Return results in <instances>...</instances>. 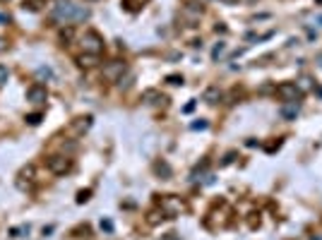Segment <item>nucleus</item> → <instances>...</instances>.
Instances as JSON below:
<instances>
[{
	"mask_svg": "<svg viewBox=\"0 0 322 240\" xmlns=\"http://www.w3.org/2000/svg\"><path fill=\"white\" fill-rule=\"evenodd\" d=\"M75 2L72 0H53V5H51V17L60 22V24H65V22H72V17H75Z\"/></svg>",
	"mask_w": 322,
	"mask_h": 240,
	"instance_id": "obj_1",
	"label": "nucleus"
},
{
	"mask_svg": "<svg viewBox=\"0 0 322 240\" xmlns=\"http://www.w3.org/2000/svg\"><path fill=\"white\" fill-rule=\"evenodd\" d=\"M80 46H82V51H85L87 56H101V51H104V39H101V34H99V31L89 29V31L82 34Z\"/></svg>",
	"mask_w": 322,
	"mask_h": 240,
	"instance_id": "obj_2",
	"label": "nucleus"
},
{
	"mask_svg": "<svg viewBox=\"0 0 322 240\" xmlns=\"http://www.w3.org/2000/svg\"><path fill=\"white\" fill-rule=\"evenodd\" d=\"M46 166H48L51 173H56V176H65V173L72 171V159H70V156H63V154H53V156H48Z\"/></svg>",
	"mask_w": 322,
	"mask_h": 240,
	"instance_id": "obj_3",
	"label": "nucleus"
},
{
	"mask_svg": "<svg viewBox=\"0 0 322 240\" xmlns=\"http://www.w3.org/2000/svg\"><path fill=\"white\" fill-rule=\"evenodd\" d=\"M159 209L164 211V216H169V219H173V216H180L183 211H185V204H183V200L180 197H173V195H166L164 200H161V207Z\"/></svg>",
	"mask_w": 322,
	"mask_h": 240,
	"instance_id": "obj_4",
	"label": "nucleus"
},
{
	"mask_svg": "<svg viewBox=\"0 0 322 240\" xmlns=\"http://www.w3.org/2000/svg\"><path fill=\"white\" fill-rule=\"evenodd\" d=\"M277 96H279L284 103L296 101V99H301V87L293 84V82H281V84L277 87Z\"/></svg>",
	"mask_w": 322,
	"mask_h": 240,
	"instance_id": "obj_5",
	"label": "nucleus"
},
{
	"mask_svg": "<svg viewBox=\"0 0 322 240\" xmlns=\"http://www.w3.org/2000/svg\"><path fill=\"white\" fill-rule=\"evenodd\" d=\"M46 96H48V91H46V87H41V84H31L29 89H27V101L29 103H43Z\"/></svg>",
	"mask_w": 322,
	"mask_h": 240,
	"instance_id": "obj_6",
	"label": "nucleus"
},
{
	"mask_svg": "<svg viewBox=\"0 0 322 240\" xmlns=\"http://www.w3.org/2000/svg\"><path fill=\"white\" fill-rule=\"evenodd\" d=\"M123 72H125V62H111V65L104 70V77L111 80V82H118V80L123 77Z\"/></svg>",
	"mask_w": 322,
	"mask_h": 240,
	"instance_id": "obj_7",
	"label": "nucleus"
},
{
	"mask_svg": "<svg viewBox=\"0 0 322 240\" xmlns=\"http://www.w3.org/2000/svg\"><path fill=\"white\" fill-rule=\"evenodd\" d=\"M89 127H91V116L87 118H77L72 125H70V135H75V137H80V135H85Z\"/></svg>",
	"mask_w": 322,
	"mask_h": 240,
	"instance_id": "obj_8",
	"label": "nucleus"
},
{
	"mask_svg": "<svg viewBox=\"0 0 322 240\" xmlns=\"http://www.w3.org/2000/svg\"><path fill=\"white\" fill-rule=\"evenodd\" d=\"M298 111H301V106H298V101H289V103H284L281 108H279V116L284 120H296L298 116Z\"/></svg>",
	"mask_w": 322,
	"mask_h": 240,
	"instance_id": "obj_9",
	"label": "nucleus"
},
{
	"mask_svg": "<svg viewBox=\"0 0 322 240\" xmlns=\"http://www.w3.org/2000/svg\"><path fill=\"white\" fill-rule=\"evenodd\" d=\"M34 176H36V166H34V163L24 166V168L20 171V180H17V185L22 187V185H24V180H27V185H29L31 180H34Z\"/></svg>",
	"mask_w": 322,
	"mask_h": 240,
	"instance_id": "obj_10",
	"label": "nucleus"
},
{
	"mask_svg": "<svg viewBox=\"0 0 322 240\" xmlns=\"http://www.w3.org/2000/svg\"><path fill=\"white\" fill-rule=\"evenodd\" d=\"M89 7H85V5H77L75 7V17H72V22H85V20H89Z\"/></svg>",
	"mask_w": 322,
	"mask_h": 240,
	"instance_id": "obj_11",
	"label": "nucleus"
},
{
	"mask_svg": "<svg viewBox=\"0 0 322 240\" xmlns=\"http://www.w3.org/2000/svg\"><path fill=\"white\" fill-rule=\"evenodd\" d=\"M202 99H205L207 103H216V101L221 99V91L216 89V87H209V89L205 91V96H202Z\"/></svg>",
	"mask_w": 322,
	"mask_h": 240,
	"instance_id": "obj_12",
	"label": "nucleus"
},
{
	"mask_svg": "<svg viewBox=\"0 0 322 240\" xmlns=\"http://www.w3.org/2000/svg\"><path fill=\"white\" fill-rule=\"evenodd\" d=\"M36 77L39 80H53V67H48V65L36 67Z\"/></svg>",
	"mask_w": 322,
	"mask_h": 240,
	"instance_id": "obj_13",
	"label": "nucleus"
},
{
	"mask_svg": "<svg viewBox=\"0 0 322 240\" xmlns=\"http://www.w3.org/2000/svg\"><path fill=\"white\" fill-rule=\"evenodd\" d=\"M43 5H46L43 0H24V5H22V7H24V10H31V12H36V10H41Z\"/></svg>",
	"mask_w": 322,
	"mask_h": 240,
	"instance_id": "obj_14",
	"label": "nucleus"
},
{
	"mask_svg": "<svg viewBox=\"0 0 322 240\" xmlns=\"http://www.w3.org/2000/svg\"><path fill=\"white\" fill-rule=\"evenodd\" d=\"M224 53H226V43H224V41H219V43H216V46L212 48V58L219 60L221 56H224Z\"/></svg>",
	"mask_w": 322,
	"mask_h": 240,
	"instance_id": "obj_15",
	"label": "nucleus"
},
{
	"mask_svg": "<svg viewBox=\"0 0 322 240\" xmlns=\"http://www.w3.org/2000/svg\"><path fill=\"white\" fill-rule=\"evenodd\" d=\"M154 171H156L159 176H164V178H169V176H171V168H169V163H164V161H161V163H156V166H154Z\"/></svg>",
	"mask_w": 322,
	"mask_h": 240,
	"instance_id": "obj_16",
	"label": "nucleus"
},
{
	"mask_svg": "<svg viewBox=\"0 0 322 240\" xmlns=\"http://www.w3.org/2000/svg\"><path fill=\"white\" fill-rule=\"evenodd\" d=\"M72 36H75V29H72V27L60 29V41H63V43H65V41H72Z\"/></svg>",
	"mask_w": 322,
	"mask_h": 240,
	"instance_id": "obj_17",
	"label": "nucleus"
},
{
	"mask_svg": "<svg viewBox=\"0 0 322 240\" xmlns=\"http://www.w3.org/2000/svg\"><path fill=\"white\" fill-rule=\"evenodd\" d=\"M7 80H10V70H7L5 65H0V87H5Z\"/></svg>",
	"mask_w": 322,
	"mask_h": 240,
	"instance_id": "obj_18",
	"label": "nucleus"
},
{
	"mask_svg": "<svg viewBox=\"0 0 322 240\" xmlns=\"http://www.w3.org/2000/svg\"><path fill=\"white\" fill-rule=\"evenodd\" d=\"M41 118H43L41 113H31V116H27V122H29V125H39V122H41Z\"/></svg>",
	"mask_w": 322,
	"mask_h": 240,
	"instance_id": "obj_19",
	"label": "nucleus"
},
{
	"mask_svg": "<svg viewBox=\"0 0 322 240\" xmlns=\"http://www.w3.org/2000/svg\"><path fill=\"white\" fill-rule=\"evenodd\" d=\"M166 82H169V84H183V77H180V75H169V77H166Z\"/></svg>",
	"mask_w": 322,
	"mask_h": 240,
	"instance_id": "obj_20",
	"label": "nucleus"
},
{
	"mask_svg": "<svg viewBox=\"0 0 322 240\" xmlns=\"http://www.w3.org/2000/svg\"><path fill=\"white\" fill-rule=\"evenodd\" d=\"M89 195H91L89 190H85V192H80V195H77V202H80V204H82V202H87V200H89Z\"/></svg>",
	"mask_w": 322,
	"mask_h": 240,
	"instance_id": "obj_21",
	"label": "nucleus"
},
{
	"mask_svg": "<svg viewBox=\"0 0 322 240\" xmlns=\"http://www.w3.org/2000/svg\"><path fill=\"white\" fill-rule=\"evenodd\" d=\"M101 231L111 233V231H113V223H111V221H101Z\"/></svg>",
	"mask_w": 322,
	"mask_h": 240,
	"instance_id": "obj_22",
	"label": "nucleus"
},
{
	"mask_svg": "<svg viewBox=\"0 0 322 240\" xmlns=\"http://www.w3.org/2000/svg\"><path fill=\"white\" fill-rule=\"evenodd\" d=\"M207 127V120H200V122H193V130H205Z\"/></svg>",
	"mask_w": 322,
	"mask_h": 240,
	"instance_id": "obj_23",
	"label": "nucleus"
},
{
	"mask_svg": "<svg viewBox=\"0 0 322 240\" xmlns=\"http://www.w3.org/2000/svg\"><path fill=\"white\" fill-rule=\"evenodd\" d=\"M149 221L156 223V221H159V211H149Z\"/></svg>",
	"mask_w": 322,
	"mask_h": 240,
	"instance_id": "obj_24",
	"label": "nucleus"
},
{
	"mask_svg": "<svg viewBox=\"0 0 322 240\" xmlns=\"http://www.w3.org/2000/svg\"><path fill=\"white\" fill-rule=\"evenodd\" d=\"M313 22H315L318 27H322V12H318V15H313Z\"/></svg>",
	"mask_w": 322,
	"mask_h": 240,
	"instance_id": "obj_25",
	"label": "nucleus"
},
{
	"mask_svg": "<svg viewBox=\"0 0 322 240\" xmlns=\"http://www.w3.org/2000/svg\"><path fill=\"white\" fill-rule=\"evenodd\" d=\"M193 108H195V101H190V103H188V106H185V108H183V111H185V113H190V111H193Z\"/></svg>",
	"mask_w": 322,
	"mask_h": 240,
	"instance_id": "obj_26",
	"label": "nucleus"
},
{
	"mask_svg": "<svg viewBox=\"0 0 322 240\" xmlns=\"http://www.w3.org/2000/svg\"><path fill=\"white\" fill-rule=\"evenodd\" d=\"M310 240H322V233H313V236H310Z\"/></svg>",
	"mask_w": 322,
	"mask_h": 240,
	"instance_id": "obj_27",
	"label": "nucleus"
},
{
	"mask_svg": "<svg viewBox=\"0 0 322 240\" xmlns=\"http://www.w3.org/2000/svg\"><path fill=\"white\" fill-rule=\"evenodd\" d=\"M5 22H10V17H5V15H0V24H5Z\"/></svg>",
	"mask_w": 322,
	"mask_h": 240,
	"instance_id": "obj_28",
	"label": "nucleus"
},
{
	"mask_svg": "<svg viewBox=\"0 0 322 240\" xmlns=\"http://www.w3.org/2000/svg\"><path fill=\"white\" fill-rule=\"evenodd\" d=\"M0 51H5V41H0Z\"/></svg>",
	"mask_w": 322,
	"mask_h": 240,
	"instance_id": "obj_29",
	"label": "nucleus"
}]
</instances>
